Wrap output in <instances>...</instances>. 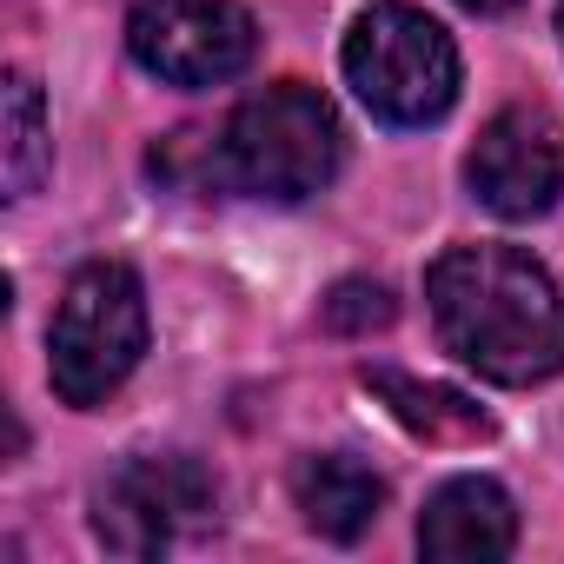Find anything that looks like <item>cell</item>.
Segmentation results:
<instances>
[{"mask_svg": "<svg viewBox=\"0 0 564 564\" xmlns=\"http://www.w3.org/2000/svg\"><path fill=\"white\" fill-rule=\"evenodd\" d=\"M438 346L491 386H544L564 372V300L518 246H445L425 265Z\"/></svg>", "mask_w": 564, "mask_h": 564, "instance_id": "cell-1", "label": "cell"}, {"mask_svg": "<svg viewBox=\"0 0 564 564\" xmlns=\"http://www.w3.org/2000/svg\"><path fill=\"white\" fill-rule=\"evenodd\" d=\"M339 160H346V133L333 100L306 80H279L226 113V127L206 147V180L246 199L300 206L333 186Z\"/></svg>", "mask_w": 564, "mask_h": 564, "instance_id": "cell-2", "label": "cell"}, {"mask_svg": "<svg viewBox=\"0 0 564 564\" xmlns=\"http://www.w3.org/2000/svg\"><path fill=\"white\" fill-rule=\"evenodd\" d=\"M147 352V293L127 259H87L47 326V379L74 412L107 405Z\"/></svg>", "mask_w": 564, "mask_h": 564, "instance_id": "cell-3", "label": "cell"}, {"mask_svg": "<svg viewBox=\"0 0 564 564\" xmlns=\"http://www.w3.org/2000/svg\"><path fill=\"white\" fill-rule=\"evenodd\" d=\"M346 80L372 120L432 127L458 100V47L432 14L405 8V0H379L346 34Z\"/></svg>", "mask_w": 564, "mask_h": 564, "instance_id": "cell-4", "label": "cell"}, {"mask_svg": "<svg viewBox=\"0 0 564 564\" xmlns=\"http://www.w3.org/2000/svg\"><path fill=\"white\" fill-rule=\"evenodd\" d=\"M219 511V485L199 458L186 452H140L127 465H113L94 491V538L113 557H160L173 551L186 531L213 524Z\"/></svg>", "mask_w": 564, "mask_h": 564, "instance_id": "cell-5", "label": "cell"}, {"mask_svg": "<svg viewBox=\"0 0 564 564\" xmlns=\"http://www.w3.org/2000/svg\"><path fill=\"white\" fill-rule=\"evenodd\" d=\"M127 47L166 87H226L252 67L259 28L239 0H133Z\"/></svg>", "mask_w": 564, "mask_h": 564, "instance_id": "cell-6", "label": "cell"}, {"mask_svg": "<svg viewBox=\"0 0 564 564\" xmlns=\"http://www.w3.org/2000/svg\"><path fill=\"white\" fill-rule=\"evenodd\" d=\"M465 186L498 219H544L564 193V127L544 107H505L465 153Z\"/></svg>", "mask_w": 564, "mask_h": 564, "instance_id": "cell-7", "label": "cell"}, {"mask_svg": "<svg viewBox=\"0 0 564 564\" xmlns=\"http://www.w3.org/2000/svg\"><path fill=\"white\" fill-rule=\"evenodd\" d=\"M518 544V505L498 478H445L425 498L419 518V551L438 564H498Z\"/></svg>", "mask_w": 564, "mask_h": 564, "instance_id": "cell-8", "label": "cell"}, {"mask_svg": "<svg viewBox=\"0 0 564 564\" xmlns=\"http://www.w3.org/2000/svg\"><path fill=\"white\" fill-rule=\"evenodd\" d=\"M293 498H300V511H306V524H313L319 538L359 544V538L379 524V511H386V478H379L372 465L346 458V452H319V458H300Z\"/></svg>", "mask_w": 564, "mask_h": 564, "instance_id": "cell-9", "label": "cell"}, {"mask_svg": "<svg viewBox=\"0 0 564 564\" xmlns=\"http://www.w3.org/2000/svg\"><path fill=\"white\" fill-rule=\"evenodd\" d=\"M366 392H379L392 405V419L405 432H419L425 445H478L491 438V412H478L465 392L432 386V379H405L392 366H366Z\"/></svg>", "mask_w": 564, "mask_h": 564, "instance_id": "cell-10", "label": "cell"}, {"mask_svg": "<svg viewBox=\"0 0 564 564\" xmlns=\"http://www.w3.org/2000/svg\"><path fill=\"white\" fill-rule=\"evenodd\" d=\"M54 166V140H47V100L34 74H8L0 87V186L8 199H28Z\"/></svg>", "mask_w": 564, "mask_h": 564, "instance_id": "cell-11", "label": "cell"}, {"mask_svg": "<svg viewBox=\"0 0 564 564\" xmlns=\"http://www.w3.org/2000/svg\"><path fill=\"white\" fill-rule=\"evenodd\" d=\"M392 293L379 286V279H339V286L326 293V326L346 333V339H366V333H386L392 326Z\"/></svg>", "mask_w": 564, "mask_h": 564, "instance_id": "cell-12", "label": "cell"}, {"mask_svg": "<svg viewBox=\"0 0 564 564\" xmlns=\"http://www.w3.org/2000/svg\"><path fill=\"white\" fill-rule=\"evenodd\" d=\"M458 8H465V14H511L518 0H458Z\"/></svg>", "mask_w": 564, "mask_h": 564, "instance_id": "cell-13", "label": "cell"}, {"mask_svg": "<svg viewBox=\"0 0 564 564\" xmlns=\"http://www.w3.org/2000/svg\"><path fill=\"white\" fill-rule=\"evenodd\" d=\"M557 34H564V8H557Z\"/></svg>", "mask_w": 564, "mask_h": 564, "instance_id": "cell-14", "label": "cell"}]
</instances>
